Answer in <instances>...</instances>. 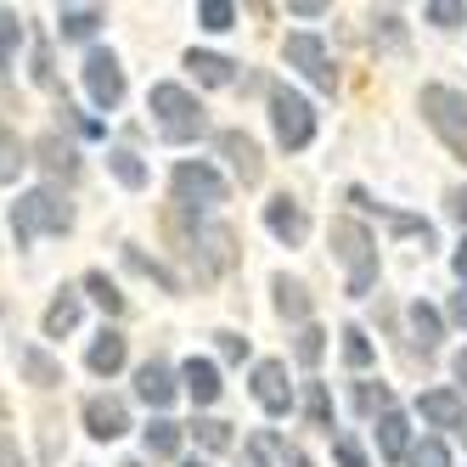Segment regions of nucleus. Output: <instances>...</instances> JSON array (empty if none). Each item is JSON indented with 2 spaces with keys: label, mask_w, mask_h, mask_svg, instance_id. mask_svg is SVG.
Here are the masks:
<instances>
[{
  "label": "nucleus",
  "mask_w": 467,
  "mask_h": 467,
  "mask_svg": "<svg viewBox=\"0 0 467 467\" xmlns=\"http://www.w3.org/2000/svg\"><path fill=\"white\" fill-rule=\"evenodd\" d=\"M170 231L181 237V254L197 265V276L203 282H214V276H231L237 271V259H243V248H237V231L231 225H214V220H170Z\"/></svg>",
  "instance_id": "nucleus-1"
},
{
  "label": "nucleus",
  "mask_w": 467,
  "mask_h": 467,
  "mask_svg": "<svg viewBox=\"0 0 467 467\" xmlns=\"http://www.w3.org/2000/svg\"><path fill=\"white\" fill-rule=\"evenodd\" d=\"M62 231H74V203L57 186H35L12 203V243L17 248H28L35 237H62Z\"/></svg>",
  "instance_id": "nucleus-2"
},
{
  "label": "nucleus",
  "mask_w": 467,
  "mask_h": 467,
  "mask_svg": "<svg viewBox=\"0 0 467 467\" xmlns=\"http://www.w3.org/2000/svg\"><path fill=\"white\" fill-rule=\"evenodd\" d=\"M147 113H152V124H158V136H163V141H197V136L209 130L203 102H197L186 85H152Z\"/></svg>",
  "instance_id": "nucleus-3"
},
{
  "label": "nucleus",
  "mask_w": 467,
  "mask_h": 467,
  "mask_svg": "<svg viewBox=\"0 0 467 467\" xmlns=\"http://www.w3.org/2000/svg\"><path fill=\"white\" fill-rule=\"evenodd\" d=\"M332 254L349 271V298H366L378 282V243L360 220H332Z\"/></svg>",
  "instance_id": "nucleus-4"
},
{
  "label": "nucleus",
  "mask_w": 467,
  "mask_h": 467,
  "mask_svg": "<svg viewBox=\"0 0 467 467\" xmlns=\"http://www.w3.org/2000/svg\"><path fill=\"white\" fill-rule=\"evenodd\" d=\"M417 108L428 119V130L440 136L456 158H467V90H451V85H422Z\"/></svg>",
  "instance_id": "nucleus-5"
},
{
  "label": "nucleus",
  "mask_w": 467,
  "mask_h": 467,
  "mask_svg": "<svg viewBox=\"0 0 467 467\" xmlns=\"http://www.w3.org/2000/svg\"><path fill=\"white\" fill-rule=\"evenodd\" d=\"M271 130L282 152H305L316 141V108L293 85H271Z\"/></svg>",
  "instance_id": "nucleus-6"
},
{
  "label": "nucleus",
  "mask_w": 467,
  "mask_h": 467,
  "mask_svg": "<svg viewBox=\"0 0 467 467\" xmlns=\"http://www.w3.org/2000/svg\"><path fill=\"white\" fill-rule=\"evenodd\" d=\"M170 192H175V203L181 209H192V214H203V209H214V203H225V175L214 170V163H203V158H186V163H175V175H170Z\"/></svg>",
  "instance_id": "nucleus-7"
},
{
  "label": "nucleus",
  "mask_w": 467,
  "mask_h": 467,
  "mask_svg": "<svg viewBox=\"0 0 467 467\" xmlns=\"http://www.w3.org/2000/svg\"><path fill=\"white\" fill-rule=\"evenodd\" d=\"M287 62L316 90H338V62H332V51H327L321 35H287Z\"/></svg>",
  "instance_id": "nucleus-8"
},
{
  "label": "nucleus",
  "mask_w": 467,
  "mask_h": 467,
  "mask_svg": "<svg viewBox=\"0 0 467 467\" xmlns=\"http://www.w3.org/2000/svg\"><path fill=\"white\" fill-rule=\"evenodd\" d=\"M85 90H90V102L102 108V113L124 102V68H119L113 51H102V46L85 51Z\"/></svg>",
  "instance_id": "nucleus-9"
},
{
  "label": "nucleus",
  "mask_w": 467,
  "mask_h": 467,
  "mask_svg": "<svg viewBox=\"0 0 467 467\" xmlns=\"http://www.w3.org/2000/svg\"><path fill=\"white\" fill-rule=\"evenodd\" d=\"M254 400H259L265 417H287V411H293L287 360H259V366H254Z\"/></svg>",
  "instance_id": "nucleus-10"
},
{
  "label": "nucleus",
  "mask_w": 467,
  "mask_h": 467,
  "mask_svg": "<svg viewBox=\"0 0 467 467\" xmlns=\"http://www.w3.org/2000/svg\"><path fill=\"white\" fill-rule=\"evenodd\" d=\"M214 147H220V158L231 163V175H237L243 186H254V181L265 175V158H259V141L248 136V130H220V136H214Z\"/></svg>",
  "instance_id": "nucleus-11"
},
{
  "label": "nucleus",
  "mask_w": 467,
  "mask_h": 467,
  "mask_svg": "<svg viewBox=\"0 0 467 467\" xmlns=\"http://www.w3.org/2000/svg\"><path fill=\"white\" fill-rule=\"evenodd\" d=\"M85 433L90 440H119V433H130V406L119 394H90L85 400Z\"/></svg>",
  "instance_id": "nucleus-12"
},
{
  "label": "nucleus",
  "mask_w": 467,
  "mask_h": 467,
  "mask_svg": "<svg viewBox=\"0 0 467 467\" xmlns=\"http://www.w3.org/2000/svg\"><path fill=\"white\" fill-rule=\"evenodd\" d=\"M265 231H271L276 243L298 248V243L310 237V214H305V203H293L287 192H282V197H271V203H265Z\"/></svg>",
  "instance_id": "nucleus-13"
},
{
  "label": "nucleus",
  "mask_w": 467,
  "mask_h": 467,
  "mask_svg": "<svg viewBox=\"0 0 467 467\" xmlns=\"http://www.w3.org/2000/svg\"><path fill=\"white\" fill-rule=\"evenodd\" d=\"M28 158H35L51 181H79V152H74V141H62V136H40L35 147H28Z\"/></svg>",
  "instance_id": "nucleus-14"
},
{
  "label": "nucleus",
  "mask_w": 467,
  "mask_h": 467,
  "mask_svg": "<svg viewBox=\"0 0 467 467\" xmlns=\"http://www.w3.org/2000/svg\"><path fill=\"white\" fill-rule=\"evenodd\" d=\"M124 360H130V344H124V332H113V327H102L90 338V349H85V366L96 378H113V372H124Z\"/></svg>",
  "instance_id": "nucleus-15"
},
{
  "label": "nucleus",
  "mask_w": 467,
  "mask_h": 467,
  "mask_svg": "<svg viewBox=\"0 0 467 467\" xmlns=\"http://www.w3.org/2000/svg\"><path fill=\"white\" fill-rule=\"evenodd\" d=\"M349 203H360V209H372V214H383V220H389V225L400 231V237H417L422 248L433 243V225H428L422 214H400V209H389V203H378V197H372V192H360V186L349 192Z\"/></svg>",
  "instance_id": "nucleus-16"
},
{
  "label": "nucleus",
  "mask_w": 467,
  "mask_h": 467,
  "mask_svg": "<svg viewBox=\"0 0 467 467\" xmlns=\"http://www.w3.org/2000/svg\"><path fill=\"white\" fill-rule=\"evenodd\" d=\"M417 417L433 422V428H467V406H462V394H451V389H428L417 400Z\"/></svg>",
  "instance_id": "nucleus-17"
},
{
  "label": "nucleus",
  "mask_w": 467,
  "mask_h": 467,
  "mask_svg": "<svg viewBox=\"0 0 467 467\" xmlns=\"http://www.w3.org/2000/svg\"><path fill=\"white\" fill-rule=\"evenodd\" d=\"M181 389L192 394V406H214V400H220V389H225V383H220V366L192 355V360L181 366Z\"/></svg>",
  "instance_id": "nucleus-18"
},
{
  "label": "nucleus",
  "mask_w": 467,
  "mask_h": 467,
  "mask_svg": "<svg viewBox=\"0 0 467 467\" xmlns=\"http://www.w3.org/2000/svg\"><path fill=\"white\" fill-rule=\"evenodd\" d=\"M175 389H181V383H175V372H170L163 360H147L141 372H136V394L147 400L152 411H163V406H170V400H175Z\"/></svg>",
  "instance_id": "nucleus-19"
},
{
  "label": "nucleus",
  "mask_w": 467,
  "mask_h": 467,
  "mask_svg": "<svg viewBox=\"0 0 467 467\" xmlns=\"http://www.w3.org/2000/svg\"><path fill=\"white\" fill-rule=\"evenodd\" d=\"M17 366H23V378L35 383V389H62V383H68V378H62V360L46 355L40 344H23L17 349Z\"/></svg>",
  "instance_id": "nucleus-20"
},
{
  "label": "nucleus",
  "mask_w": 467,
  "mask_h": 467,
  "mask_svg": "<svg viewBox=\"0 0 467 467\" xmlns=\"http://www.w3.org/2000/svg\"><path fill=\"white\" fill-rule=\"evenodd\" d=\"M378 451H383V462H406L411 456V422H406L400 406L378 417Z\"/></svg>",
  "instance_id": "nucleus-21"
},
{
  "label": "nucleus",
  "mask_w": 467,
  "mask_h": 467,
  "mask_svg": "<svg viewBox=\"0 0 467 467\" xmlns=\"http://www.w3.org/2000/svg\"><path fill=\"white\" fill-rule=\"evenodd\" d=\"M79 310H85V305H79V287H62L51 305H46V321H40L46 338H68V332L79 327Z\"/></svg>",
  "instance_id": "nucleus-22"
},
{
  "label": "nucleus",
  "mask_w": 467,
  "mask_h": 467,
  "mask_svg": "<svg viewBox=\"0 0 467 467\" xmlns=\"http://www.w3.org/2000/svg\"><path fill=\"white\" fill-rule=\"evenodd\" d=\"M406 321H411V344H417L422 355H433V349H440V338H445V321H440V310H433V305H422V298H417V305L406 310Z\"/></svg>",
  "instance_id": "nucleus-23"
},
{
  "label": "nucleus",
  "mask_w": 467,
  "mask_h": 467,
  "mask_svg": "<svg viewBox=\"0 0 467 467\" xmlns=\"http://www.w3.org/2000/svg\"><path fill=\"white\" fill-rule=\"evenodd\" d=\"M186 68L197 74V85H214V90L237 79V62L220 57V51H186Z\"/></svg>",
  "instance_id": "nucleus-24"
},
{
  "label": "nucleus",
  "mask_w": 467,
  "mask_h": 467,
  "mask_svg": "<svg viewBox=\"0 0 467 467\" xmlns=\"http://www.w3.org/2000/svg\"><path fill=\"white\" fill-rule=\"evenodd\" d=\"M102 23H108L102 6H62V12H57V35H62V40H90Z\"/></svg>",
  "instance_id": "nucleus-25"
},
{
  "label": "nucleus",
  "mask_w": 467,
  "mask_h": 467,
  "mask_svg": "<svg viewBox=\"0 0 467 467\" xmlns=\"http://www.w3.org/2000/svg\"><path fill=\"white\" fill-rule=\"evenodd\" d=\"M271 293H276V310L287 321H310V287L293 282V276H271Z\"/></svg>",
  "instance_id": "nucleus-26"
},
{
  "label": "nucleus",
  "mask_w": 467,
  "mask_h": 467,
  "mask_svg": "<svg viewBox=\"0 0 467 467\" xmlns=\"http://www.w3.org/2000/svg\"><path fill=\"white\" fill-rule=\"evenodd\" d=\"M28 163H35V158H28V147L17 141V130L0 124V186H12V181L28 170Z\"/></svg>",
  "instance_id": "nucleus-27"
},
{
  "label": "nucleus",
  "mask_w": 467,
  "mask_h": 467,
  "mask_svg": "<svg viewBox=\"0 0 467 467\" xmlns=\"http://www.w3.org/2000/svg\"><path fill=\"white\" fill-rule=\"evenodd\" d=\"M124 265H130V271H141V276H152L163 293H181V276L170 271V265H163V259H152V254H141L136 243H124Z\"/></svg>",
  "instance_id": "nucleus-28"
},
{
  "label": "nucleus",
  "mask_w": 467,
  "mask_h": 467,
  "mask_svg": "<svg viewBox=\"0 0 467 467\" xmlns=\"http://www.w3.org/2000/svg\"><path fill=\"white\" fill-rule=\"evenodd\" d=\"M141 445H147V456H175V451H181V422L152 417V422L141 428Z\"/></svg>",
  "instance_id": "nucleus-29"
},
{
  "label": "nucleus",
  "mask_w": 467,
  "mask_h": 467,
  "mask_svg": "<svg viewBox=\"0 0 467 467\" xmlns=\"http://www.w3.org/2000/svg\"><path fill=\"white\" fill-rule=\"evenodd\" d=\"M108 170H113V181L130 186V192H141V186H147V163L130 152V147H113V152H108Z\"/></svg>",
  "instance_id": "nucleus-30"
},
{
  "label": "nucleus",
  "mask_w": 467,
  "mask_h": 467,
  "mask_svg": "<svg viewBox=\"0 0 467 467\" xmlns=\"http://www.w3.org/2000/svg\"><path fill=\"white\" fill-rule=\"evenodd\" d=\"M79 287H85V293H90V298H96V305H102L108 316H124V293H119V287L108 282V271H90V276H85Z\"/></svg>",
  "instance_id": "nucleus-31"
},
{
  "label": "nucleus",
  "mask_w": 467,
  "mask_h": 467,
  "mask_svg": "<svg viewBox=\"0 0 467 467\" xmlns=\"http://www.w3.org/2000/svg\"><path fill=\"white\" fill-rule=\"evenodd\" d=\"M355 411H360V417H383V411H394L389 383H355Z\"/></svg>",
  "instance_id": "nucleus-32"
},
{
  "label": "nucleus",
  "mask_w": 467,
  "mask_h": 467,
  "mask_svg": "<svg viewBox=\"0 0 467 467\" xmlns=\"http://www.w3.org/2000/svg\"><path fill=\"white\" fill-rule=\"evenodd\" d=\"M344 360L355 366V372H366V366L378 360V349H372V338H366V327H344Z\"/></svg>",
  "instance_id": "nucleus-33"
},
{
  "label": "nucleus",
  "mask_w": 467,
  "mask_h": 467,
  "mask_svg": "<svg viewBox=\"0 0 467 467\" xmlns=\"http://www.w3.org/2000/svg\"><path fill=\"white\" fill-rule=\"evenodd\" d=\"M293 355H298V366H316V360L327 355V332H321L316 321H305V327H298V344H293Z\"/></svg>",
  "instance_id": "nucleus-34"
},
{
  "label": "nucleus",
  "mask_w": 467,
  "mask_h": 467,
  "mask_svg": "<svg viewBox=\"0 0 467 467\" xmlns=\"http://www.w3.org/2000/svg\"><path fill=\"white\" fill-rule=\"evenodd\" d=\"M192 433H197L203 451H231V422H220V417H197Z\"/></svg>",
  "instance_id": "nucleus-35"
},
{
  "label": "nucleus",
  "mask_w": 467,
  "mask_h": 467,
  "mask_svg": "<svg viewBox=\"0 0 467 467\" xmlns=\"http://www.w3.org/2000/svg\"><path fill=\"white\" fill-rule=\"evenodd\" d=\"M305 417H310V428H332V394H327V383L305 389Z\"/></svg>",
  "instance_id": "nucleus-36"
},
{
  "label": "nucleus",
  "mask_w": 467,
  "mask_h": 467,
  "mask_svg": "<svg viewBox=\"0 0 467 467\" xmlns=\"http://www.w3.org/2000/svg\"><path fill=\"white\" fill-rule=\"evenodd\" d=\"M372 40L378 46H406V23H400V12H372Z\"/></svg>",
  "instance_id": "nucleus-37"
},
{
  "label": "nucleus",
  "mask_w": 467,
  "mask_h": 467,
  "mask_svg": "<svg viewBox=\"0 0 467 467\" xmlns=\"http://www.w3.org/2000/svg\"><path fill=\"white\" fill-rule=\"evenodd\" d=\"M197 23L214 28V35H225V28L237 23V6H231V0H203V6H197Z\"/></svg>",
  "instance_id": "nucleus-38"
},
{
  "label": "nucleus",
  "mask_w": 467,
  "mask_h": 467,
  "mask_svg": "<svg viewBox=\"0 0 467 467\" xmlns=\"http://www.w3.org/2000/svg\"><path fill=\"white\" fill-rule=\"evenodd\" d=\"M422 17H428L433 28H456V23H467V6H462V0H428Z\"/></svg>",
  "instance_id": "nucleus-39"
},
{
  "label": "nucleus",
  "mask_w": 467,
  "mask_h": 467,
  "mask_svg": "<svg viewBox=\"0 0 467 467\" xmlns=\"http://www.w3.org/2000/svg\"><path fill=\"white\" fill-rule=\"evenodd\" d=\"M17 46H23V17L17 12H0V68L17 57Z\"/></svg>",
  "instance_id": "nucleus-40"
},
{
  "label": "nucleus",
  "mask_w": 467,
  "mask_h": 467,
  "mask_svg": "<svg viewBox=\"0 0 467 467\" xmlns=\"http://www.w3.org/2000/svg\"><path fill=\"white\" fill-rule=\"evenodd\" d=\"M406 462L411 467H451V451H445V440H422V445H411Z\"/></svg>",
  "instance_id": "nucleus-41"
},
{
  "label": "nucleus",
  "mask_w": 467,
  "mask_h": 467,
  "mask_svg": "<svg viewBox=\"0 0 467 467\" xmlns=\"http://www.w3.org/2000/svg\"><path fill=\"white\" fill-rule=\"evenodd\" d=\"M332 462H338V467H372V462H366V451L349 440V433H338V440H332Z\"/></svg>",
  "instance_id": "nucleus-42"
},
{
  "label": "nucleus",
  "mask_w": 467,
  "mask_h": 467,
  "mask_svg": "<svg viewBox=\"0 0 467 467\" xmlns=\"http://www.w3.org/2000/svg\"><path fill=\"white\" fill-rule=\"evenodd\" d=\"M214 338H220V355H225V360H243V355H248V338H243V332H214Z\"/></svg>",
  "instance_id": "nucleus-43"
},
{
  "label": "nucleus",
  "mask_w": 467,
  "mask_h": 467,
  "mask_svg": "<svg viewBox=\"0 0 467 467\" xmlns=\"http://www.w3.org/2000/svg\"><path fill=\"white\" fill-rule=\"evenodd\" d=\"M35 85H57V68H51V46H35Z\"/></svg>",
  "instance_id": "nucleus-44"
},
{
  "label": "nucleus",
  "mask_w": 467,
  "mask_h": 467,
  "mask_svg": "<svg viewBox=\"0 0 467 467\" xmlns=\"http://www.w3.org/2000/svg\"><path fill=\"white\" fill-rule=\"evenodd\" d=\"M62 124H74L79 136H102V119H85V113H74V108H62Z\"/></svg>",
  "instance_id": "nucleus-45"
},
{
  "label": "nucleus",
  "mask_w": 467,
  "mask_h": 467,
  "mask_svg": "<svg viewBox=\"0 0 467 467\" xmlns=\"http://www.w3.org/2000/svg\"><path fill=\"white\" fill-rule=\"evenodd\" d=\"M445 209H451V214H456V220L467 225V186H451V197H445Z\"/></svg>",
  "instance_id": "nucleus-46"
},
{
  "label": "nucleus",
  "mask_w": 467,
  "mask_h": 467,
  "mask_svg": "<svg viewBox=\"0 0 467 467\" xmlns=\"http://www.w3.org/2000/svg\"><path fill=\"white\" fill-rule=\"evenodd\" d=\"M0 467H23V451H17V440H6V433H0Z\"/></svg>",
  "instance_id": "nucleus-47"
},
{
  "label": "nucleus",
  "mask_w": 467,
  "mask_h": 467,
  "mask_svg": "<svg viewBox=\"0 0 467 467\" xmlns=\"http://www.w3.org/2000/svg\"><path fill=\"white\" fill-rule=\"evenodd\" d=\"M451 271H456V282L467 287V237L456 243V254H451Z\"/></svg>",
  "instance_id": "nucleus-48"
},
{
  "label": "nucleus",
  "mask_w": 467,
  "mask_h": 467,
  "mask_svg": "<svg viewBox=\"0 0 467 467\" xmlns=\"http://www.w3.org/2000/svg\"><path fill=\"white\" fill-rule=\"evenodd\" d=\"M276 456H282V467H310V456H305V451H298V445H282Z\"/></svg>",
  "instance_id": "nucleus-49"
},
{
  "label": "nucleus",
  "mask_w": 467,
  "mask_h": 467,
  "mask_svg": "<svg viewBox=\"0 0 467 467\" xmlns=\"http://www.w3.org/2000/svg\"><path fill=\"white\" fill-rule=\"evenodd\" d=\"M451 321H456V327H467V287L451 298Z\"/></svg>",
  "instance_id": "nucleus-50"
},
{
  "label": "nucleus",
  "mask_w": 467,
  "mask_h": 467,
  "mask_svg": "<svg viewBox=\"0 0 467 467\" xmlns=\"http://www.w3.org/2000/svg\"><path fill=\"white\" fill-rule=\"evenodd\" d=\"M327 6H321V0H293V17H321Z\"/></svg>",
  "instance_id": "nucleus-51"
},
{
  "label": "nucleus",
  "mask_w": 467,
  "mask_h": 467,
  "mask_svg": "<svg viewBox=\"0 0 467 467\" xmlns=\"http://www.w3.org/2000/svg\"><path fill=\"white\" fill-rule=\"evenodd\" d=\"M456 378H462V383H467V349H462V355H456Z\"/></svg>",
  "instance_id": "nucleus-52"
},
{
  "label": "nucleus",
  "mask_w": 467,
  "mask_h": 467,
  "mask_svg": "<svg viewBox=\"0 0 467 467\" xmlns=\"http://www.w3.org/2000/svg\"><path fill=\"white\" fill-rule=\"evenodd\" d=\"M0 428H6V394H0Z\"/></svg>",
  "instance_id": "nucleus-53"
},
{
  "label": "nucleus",
  "mask_w": 467,
  "mask_h": 467,
  "mask_svg": "<svg viewBox=\"0 0 467 467\" xmlns=\"http://www.w3.org/2000/svg\"><path fill=\"white\" fill-rule=\"evenodd\" d=\"M181 467H209V462H181Z\"/></svg>",
  "instance_id": "nucleus-54"
},
{
  "label": "nucleus",
  "mask_w": 467,
  "mask_h": 467,
  "mask_svg": "<svg viewBox=\"0 0 467 467\" xmlns=\"http://www.w3.org/2000/svg\"><path fill=\"white\" fill-rule=\"evenodd\" d=\"M124 467H141V462H124Z\"/></svg>",
  "instance_id": "nucleus-55"
},
{
  "label": "nucleus",
  "mask_w": 467,
  "mask_h": 467,
  "mask_svg": "<svg viewBox=\"0 0 467 467\" xmlns=\"http://www.w3.org/2000/svg\"><path fill=\"white\" fill-rule=\"evenodd\" d=\"M462 433H467V428H462Z\"/></svg>",
  "instance_id": "nucleus-56"
}]
</instances>
